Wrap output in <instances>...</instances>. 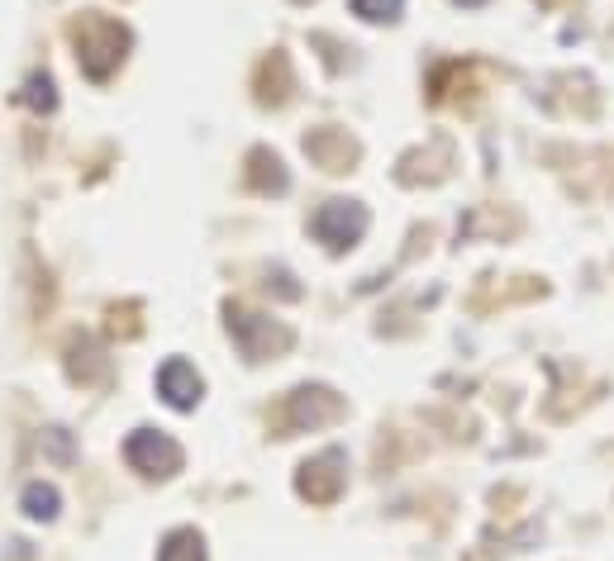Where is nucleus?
I'll list each match as a JSON object with an SVG mask.
<instances>
[{
	"mask_svg": "<svg viewBox=\"0 0 614 561\" xmlns=\"http://www.w3.org/2000/svg\"><path fill=\"white\" fill-rule=\"evenodd\" d=\"M357 15H367V20H396L400 0H353Z\"/></svg>",
	"mask_w": 614,
	"mask_h": 561,
	"instance_id": "f03ea898",
	"label": "nucleus"
},
{
	"mask_svg": "<svg viewBox=\"0 0 614 561\" xmlns=\"http://www.w3.org/2000/svg\"><path fill=\"white\" fill-rule=\"evenodd\" d=\"M24 504H29V519H53V514H58V490L29 485V490H24Z\"/></svg>",
	"mask_w": 614,
	"mask_h": 561,
	"instance_id": "f257e3e1",
	"label": "nucleus"
},
{
	"mask_svg": "<svg viewBox=\"0 0 614 561\" xmlns=\"http://www.w3.org/2000/svg\"><path fill=\"white\" fill-rule=\"evenodd\" d=\"M462 5H481V0H462Z\"/></svg>",
	"mask_w": 614,
	"mask_h": 561,
	"instance_id": "7ed1b4c3",
	"label": "nucleus"
}]
</instances>
